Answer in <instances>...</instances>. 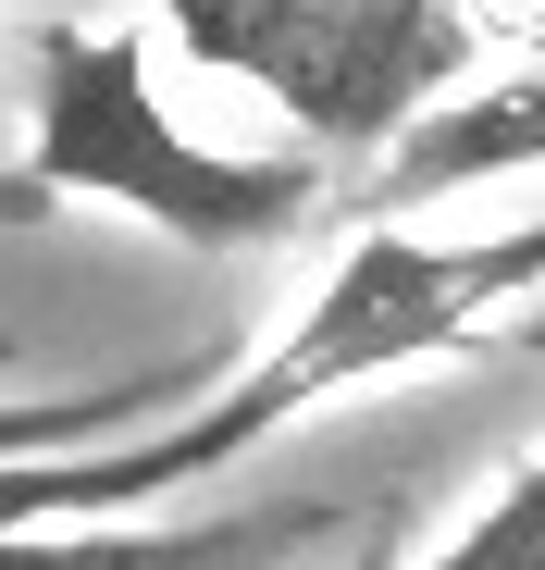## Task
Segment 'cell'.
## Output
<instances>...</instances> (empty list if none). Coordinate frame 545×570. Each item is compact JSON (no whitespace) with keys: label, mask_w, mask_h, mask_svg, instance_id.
I'll list each match as a JSON object with an SVG mask.
<instances>
[{"label":"cell","mask_w":545,"mask_h":570,"mask_svg":"<svg viewBox=\"0 0 545 570\" xmlns=\"http://www.w3.org/2000/svg\"><path fill=\"white\" fill-rule=\"evenodd\" d=\"M545 298V212L533 224H496V236H409V224H373L286 323V347L199 385L187 410H161L87 459H38L0 484V521H125L149 497H187L211 471H236L248 446H272L298 410L347 397V385H385V372L434 360V347H472L484 323H521Z\"/></svg>","instance_id":"cell-1"},{"label":"cell","mask_w":545,"mask_h":570,"mask_svg":"<svg viewBox=\"0 0 545 570\" xmlns=\"http://www.w3.org/2000/svg\"><path fill=\"white\" fill-rule=\"evenodd\" d=\"M310 161H248V149H199L149 87V38L125 13H75L38 26V125H26V174L0 199H112L187 248H272L310 212Z\"/></svg>","instance_id":"cell-2"},{"label":"cell","mask_w":545,"mask_h":570,"mask_svg":"<svg viewBox=\"0 0 545 570\" xmlns=\"http://www.w3.org/2000/svg\"><path fill=\"white\" fill-rule=\"evenodd\" d=\"M149 13L187 38V62L260 87L323 161L359 174L472 75L459 0H149Z\"/></svg>","instance_id":"cell-3"},{"label":"cell","mask_w":545,"mask_h":570,"mask_svg":"<svg viewBox=\"0 0 545 570\" xmlns=\"http://www.w3.org/2000/svg\"><path fill=\"white\" fill-rule=\"evenodd\" d=\"M359 533L347 497H236L199 521H0V570H323Z\"/></svg>","instance_id":"cell-4"},{"label":"cell","mask_w":545,"mask_h":570,"mask_svg":"<svg viewBox=\"0 0 545 570\" xmlns=\"http://www.w3.org/2000/svg\"><path fill=\"white\" fill-rule=\"evenodd\" d=\"M508 174H545V62L434 100V112L373 161V212L397 224V212H422V199H472V186H508Z\"/></svg>","instance_id":"cell-5"},{"label":"cell","mask_w":545,"mask_h":570,"mask_svg":"<svg viewBox=\"0 0 545 570\" xmlns=\"http://www.w3.org/2000/svg\"><path fill=\"white\" fill-rule=\"evenodd\" d=\"M211 385V372H125V385H62V397H0V484L38 459H87V446H112L161 410H187Z\"/></svg>","instance_id":"cell-6"},{"label":"cell","mask_w":545,"mask_h":570,"mask_svg":"<svg viewBox=\"0 0 545 570\" xmlns=\"http://www.w3.org/2000/svg\"><path fill=\"white\" fill-rule=\"evenodd\" d=\"M409 570H545V459L533 471H508V484L446 533L434 558H409Z\"/></svg>","instance_id":"cell-7"},{"label":"cell","mask_w":545,"mask_h":570,"mask_svg":"<svg viewBox=\"0 0 545 570\" xmlns=\"http://www.w3.org/2000/svg\"><path fill=\"white\" fill-rule=\"evenodd\" d=\"M508 335H521V347H533V360H545V298H533V311H521V323H508Z\"/></svg>","instance_id":"cell-8"}]
</instances>
